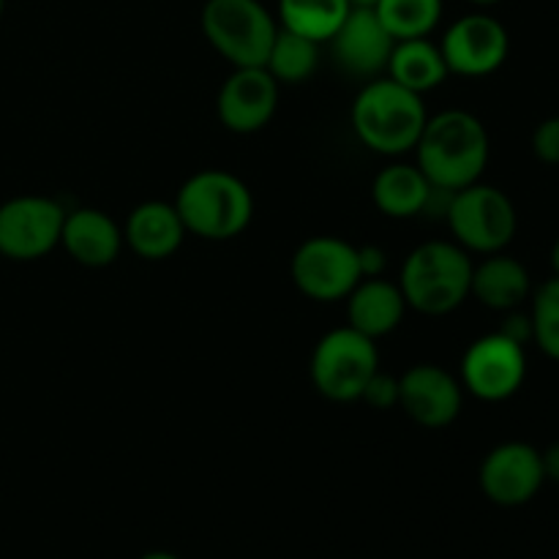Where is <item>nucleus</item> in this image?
Instances as JSON below:
<instances>
[{
    "label": "nucleus",
    "instance_id": "f257e3e1",
    "mask_svg": "<svg viewBox=\"0 0 559 559\" xmlns=\"http://www.w3.org/2000/svg\"><path fill=\"white\" fill-rule=\"evenodd\" d=\"M489 131L467 109H445L426 120L415 142V164L431 186L462 191L478 183L489 164Z\"/></svg>",
    "mask_w": 559,
    "mask_h": 559
},
{
    "label": "nucleus",
    "instance_id": "f03ea898",
    "mask_svg": "<svg viewBox=\"0 0 559 559\" xmlns=\"http://www.w3.org/2000/svg\"><path fill=\"white\" fill-rule=\"evenodd\" d=\"M353 131L380 156H404L415 151L429 112L424 96L407 91L391 76L369 80L353 102Z\"/></svg>",
    "mask_w": 559,
    "mask_h": 559
},
{
    "label": "nucleus",
    "instance_id": "7ed1b4c3",
    "mask_svg": "<svg viewBox=\"0 0 559 559\" xmlns=\"http://www.w3.org/2000/svg\"><path fill=\"white\" fill-rule=\"evenodd\" d=\"M473 257L456 240H426L413 249L399 273L407 309L426 317H445L469 298Z\"/></svg>",
    "mask_w": 559,
    "mask_h": 559
},
{
    "label": "nucleus",
    "instance_id": "20e7f679",
    "mask_svg": "<svg viewBox=\"0 0 559 559\" xmlns=\"http://www.w3.org/2000/svg\"><path fill=\"white\" fill-rule=\"evenodd\" d=\"M186 233L202 240H233L251 224L254 197L238 175L227 169L194 173L175 197Z\"/></svg>",
    "mask_w": 559,
    "mask_h": 559
},
{
    "label": "nucleus",
    "instance_id": "39448f33",
    "mask_svg": "<svg viewBox=\"0 0 559 559\" xmlns=\"http://www.w3.org/2000/svg\"><path fill=\"white\" fill-rule=\"evenodd\" d=\"M202 36L233 69L265 66L278 33L276 16L262 0H205L200 14Z\"/></svg>",
    "mask_w": 559,
    "mask_h": 559
},
{
    "label": "nucleus",
    "instance_id": "423d86ee",
    "mask_svg": "<svg viewBox=\"0 0 559 559\" xmlns=\"http://www.w3.org/2000/svg\"><path fill=\"white\" fill-rule=\"evenodd\" d=\"M311 385L328 402H360L364 388L380 371L374 338L344 325L328 331L311 353Z\"/></svg>",
    "mask_w": 559,
    "mask_h": 559
},
{
    "label": "nucleus",
    "instance_id": "0eeeda50",
    "mask_svg": "<svg viewBox=\"0 0 559 559\" xmlns=\"http://www.w3.org/2000/svg\"><path fill=\"white\" fill-rule=\"evenodd\" d=\"M445 222L464 251L484 257L506 249L519 227L511 197L480 180L467 189L453 191Z\"/></svg>",
    "mask_w": 559,
    "mask_h": 559
},
{
    "label": "nucleus",
    "instance_id": "6e6552de",
    "mask_svg": "<svg viewBox=\"0 0 559 559\" xmlns=\"http://www.w3.org/2000/svg\"><path fill=\"white\" fill-rule=\"evenodd\" d=\"M289 276L295 287L317 304L344 300L364 278L358 246L336 235H314L295 249Z\"/></svg>",
    "mask_w": 559,
    "mask_h": 559
},
{
    "label": "nucleus",
    "instance_id": "1a4fd4ad",
    "mask_svg": "<svg viewBox=\"0 0 559 559\" xmlns=\"http://www.w3.org/2000/svg\"><path fill=\"white\" fill-rule=\"evenodd\" d=\"M527 377V353L524 344L513 342L506 333L495 331L475 338L462 358L459 382L480 402H506L516 396Z\"/></svg>",
    "mask_w": 559,
    "mask_h": 559
},
{
    "label": "nucleus",
    "instance_id": "9d476101",
    "mask_svg": "<svg viewBox=\"0 0 559 559\" xmlns=\"http://www.w3.org/2000/svg\"><path fill=\"white\" fill-rule=\"evenodd\" d=\"M66 207L52 197L22 194L0 205V257L33 262L60 246Z\"/></svg>",
    "mask_w": 559,
    "mask_h": 559
},
{
    "label": "nucleus",
    "instance_id": "9b49d317",
    "mask_svg": "<svg viewBox=\"0 0 559 559\" xmlns=\"http://www.w3.org/2000/svg\"><path fill=\"white\" fill-rule=\"evenodd\" d=\"M442 58L451 74L489 76L508 60L511 36L497 16L464 14L453 22L440 41Z\"/></svg>",
    "mask_w": 559,
    "mask_h": 559
},
{
    "label": "nucleus",
    "instance_id": "f8f14e48",
    "mask_svg": "<svg viewBox=\"0 0 559 559\" xmlns=\"http://www.w3.org/2000/svg\"><path fill=\"white\" fill-rule=\"evenodd\" d=\"M464 388L440 364H415L399 377V409L424 429H445L462 415Z\"/></svg>",
    "mask_w": 559,
    "mask_h": 559
},
{
    "label": "nucleus",
    "instance_id": "ddd939ff",
    "mask_svg": "<svg viewBox=\"0 0 559 559\" xmlns=\"http://www.w3.org/2000/svg\"><path fill=\"white\" fill-rule=\"evenodd\" d=\"M328 44L338 69L360 80H377L385 74L396 38L385 31L371 5H353Z\"/></svg>",
    "mask_w": 559,
    "mask_h": 559
},
{
    "label": "nucleus",
    "instance_id": "4468645a",
    "mask_svg": "<svg viewBox=\"0 0 559 559\" xmlns=\"http://www.w3.org/2000/svg\"><path fill=\"white\" fill-rule=\"evenodd\" d=\"M480 489L495 506L519 508L533 500L546 484L538 448L527 442H502L480 464Z\"/></svg>",
    "mask_w": 559,
    "mask_h": 559
},
{
    "label": "nucleus",
    "instance_id": "2eb2a0df",
    "mask_svg": "<svg viewBox=\"0 0 559 559\" xmlns=\"http://www.w3.org/2000/svg\"><path fill=\"white\" fill-rule=\"evenodd\" d=\"M278 82L265 66H240L224 80L216 98L218 120L233 134H254L265 129L278 109Z\"/></svg>",
    "mask_w": 559,
    "mask_h": 559
},
{
    "label": "nucleus",
    "instance_id": "dca6fc26",
    "mask_svg": "<svg viewBox=\"0 0 559 559\" xmlns=\"http://www.w3.org/2000/svg\"><path fill=\"white\" fill-rule=\"evenodd\" d=\"M60 246L80 265L107 267L120 257L123 229L115 224L109 213L98 207H76V211H66Z\"/></svg>",
    "mask_w": 559,
    "mask_h": 559
},
{
    "label": "nucleus",
    "instance_id": "f3484780",
    "mask_svg": "<svg viewBox=\"0 0 559 559\" xmlns=\"http://www.w3.org/2000/svg\"><path fill=\"white\" fill-rule=\"evenodd\" d=\"M183 218H180L175 202L147 200L136 205L126 218L123 243L134 251L140 260L162 262L169 260L180 249L186 238Z\"/></svg>",
    "mask_w": 559,
    "mask_h": 559
},
{
    "label": "nucleus",
    "instance_id": "a211bd4d",
    "mask_svg": "<svg viewBox=\"0 0 559 559\" xmlns=\"http://www.w3.org/2000/svg\"><path fill=\"white\" fill-rule=\"evenodd\" d=\"M344 300H347V325L374 342L396 331L407 314V300L402 289L385 276L360 278Z\"/></svg>",
    "mask_w": 559,
    "mask_h": 559
},
{
    "label": "nucleus",
    "instance_id": "6ab92c4d",
    "mask_svg": "<svg viewBox=\"0 0 559 559\" xmlns=\"http://www.w3.org/2000/svg\"><path fill=\"white\" fill-rule=\"evenodd\" d=\"M530 273L513 257L486 254L478 265H473V284H469V298L491 311H513L530 298Z\"/></svg>",
    "mask_w": 559,
    "mask_h": 559
},
{
    "label": "nucleus",
    "instance_id": "aec40b11",
    "mask_svg": "<svg viewBox=\"0 0 559 559\" xmlns=\"http://www.w3.org/2000/svg\"><path fill=\"white\" fill-rule=\"evenodd\" d=\"M431 183L418 164H388L380 169L371 183V200L377 211L388 218H415L424 216V207L429 202Z\"/></svg>",
    "mask_w": 559,
    "mask_h": 559
},
{
    "label": "nucleus",
    "instance_id": "412c9836",
    "mask_svg": "<svg viewBox=\"0 0 559 559\" xmlns=\"http://www.w3.org/2000/svg\"><path fill=\"white\" fill-rule=\"evenodd\" d=\"M448 74L451 71H448L445 58H442L440 44H435L431 38L396 41L385 69V76H391L393 82L418 93V96L440 87L448 80Z\"/></svg>",
    "mask_w": 559,
    "mask_h": 559
},
{
    "label": "nucleus",
    "instance_id": "4be33fe9",
    "mask_svg": "<svg viewBox=\"0 0 559 559\" xmlns=\"http://www.w3.org/2000/svg\"><path fill=\"white\" fill-rule=\"evenodd\" d=\"M349 9V0H278V27L328 44L347 20Z\"/></svg>",
    "mask_w": 559,
    "mask_h": 559
},
{
    "label": "nucleus",
    "instance_id": "5701e85b",
    "mask_svg": "<svg viewBox=\"0 0 559 559\" xmlns=\"http://www.w3.org/2000/svg\"><path fill=\"white\" fill-rule=\"evenodd\" d=\"M320 66V44L278 27L265 58V71L278 85H300Z\"/></svg>",
    "mask_w": 559,
    "mask_h": 559
},
{
    "label": "nucleus",
    "instance_id": "b1692460",
    "mask_svg": "<svg viewBox=\"0 0 559 559\" xmlns=\"http://www.w3.org/2000/svg\"><path fill=\"white\" fill-rule=\"evenodd\" d=\"M371 9L396 41L429 38L442 20V0H377Z\"/></svg>",
    "mask_w": 559,
    "mask_h": 559
},
{
    "label": "nucleus",
    "instance_id": "393cba45",
    "mask_svg": "<svg viewBox=\"0 0 559 559\" xmlns=\"http://www.w3.org/2000/svg\"><path fill=\"white\" fill-rule=\"evenodd\" d=\"M533 342L546 358L559 360V276L540 284L533 295Z\"/></svg>",
    "mask_w": 559,
    "mask_h": 559
},
{
    "label": "nucleus",
    "instance_id": "a878e982",
    "mask_svg": "<svg viewBox=\"0 0 559 559\" xmlns=\"http://www.w3.org/2000/svg\"><path fill=\"white\" fill-rule=\"evenodd\" d=\"M533 153L538 162L557 167L559 164V115L546 118L533 131Z\"/></svg>",
    "mask_w": 559,
    "mask_h": 559
},
{
    "label": "nucleus",
    "instance_id": "bb28decb",
    "mask_svg": "<svg viewBox=\"0 0 559 559\" xmlns=\"http://www.w3.org/2000/svg\"><path fill=\"white\" fill-rule=\"evenodd\" d=\"M360 402L369 404L371 409H380V413L382 409L399 407V377L377 371V374L369 380V385L364 388V396H360Z\"/></svg>",
    "mask_w": 559,
    "mask_h": 559
},
{
    "label": "nucleus",
    "instance_id": "cd10ccee",
    "mask_svg": "<svg viewBox=\"0 0 559 559\" xmlns=\"http://www.w3.org/2000/svg\"><path fill=\"white\" fill-rule=\"evenodd\" d=\"M358 257H360V273L364 278H377L385 273L388 267V254L374 243H366L358 246Z\"/></svg>",
    "mask_w": 559,
    "mask_h": 559
},
{
    "label": "nucleus",
    "instance_id": "c85d7f7f",
    "mask_svg": "<svg viewBox=\"0 0 559 559\" xmlns=\"http://www.w3.org/2000/svg\"><path fill=\"white\" fill-rule=\"evenodd\" d=\"M540 462H544L546 480H555V484H559V442L549 445L546 451H540Z\"/></svg>",
    "mask_w": 559,
    "mask_h": 559
},
{
    "label": "nucleus",
    "instance_id": "c756f323",
    "mask_svg": "<svg viewBox=\"0 0 559 559\" xmlns=\"http://www.w3.org/2000/svg\"><path fill=\"white\" fill-rule=\"evenodd\" d=\"M551 267H555V276H559V235L555 246H551Z\"/></svg>",
    "mask_w": 559,
    "mask_h": 559
},
{
    "label": "nucleus",
    "instance_id": "7c9ffc66",
    "mask_svg": "<svg viewBox=\"0 0 559 559\" xmlns=\"http://www.w3.org/2000/svg\"><path fill=\"white\" fill-rule=\"evenodd\" d=\"M140 559H180V557L169 555V551H147V555L140 557Z\"/></svg>",
    "mask_w": 559,
    "mask_h": 559
},
{
    "label": "nucleus",
    "instance_id": "2f4dec72",
    "mask_svg": "<svg viewBox=\"0 0 559 559\" xmlns=\"http://www.w3.org/2000/svg\"><path fill=\"white\" fill-rule=\"evenodd\" d=\"M469 3H475V5H497V3H502V0H469Z\"/></svg>",
    "mask_w": 559,
    "mask_h": 559
},
{
    "label": "nucleus",
    "instance_id": "473e14b6",
    "mask_svg": "<svg viewBox=\"0 0 559 559\" xmlns=\"http://www.w3.org/2000/svg\"><path fill=\"white\" fill-rule=\"evenodd\" d=\"M349 3H353V5H374L377 0H349Z\"/></svg>",
    "mask_w": 559,
    "mask_h": 559
},
{
    "label": "nucleus",
    "instance_id": "72a5a7b5",
    "mask_svg": "<svg viewBox=\"0 0 559 559\" xmlns=\"http://www.w3.org/2000/svg\"><path fill=\"white\" fill-rule=\"evenodd\" d=\"M0 14H3V0H0Z\"/></svg>",
    "mask_w": 559,
    "mask_h": 559
}]
</instances>
